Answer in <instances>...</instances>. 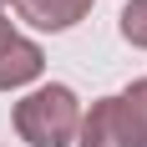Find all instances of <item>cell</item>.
Here are the masks:
<instances>
[{
    "label": "cell",
    "mask_w": 147,
    "mask_h": 147,
    "mask_svg": "<svg viewBox=\"0 0 147 147\" xmlns=\"http://www.w3.org/2000/svg\"><path fill=\"white\" fill-rule=\"evenodd\" d=\"M96 117L112 127V142L117 147H147V86H137L132 96H117Z\"/></svg>",
    "instance_id": "7a4b0ae2"
},
{
    "label": "cell",
    "mask_w": 147,
    "mask_h": 147,
    "mask_svg": "<svg viewBox=\"0 0 147 147\" xmlns=\"http://www.w3.org/2000/svg\"><path fill=\"white\" fill-rule=\"evenodd\" d=\"M20 10H26V20H36V26L61 30V26H71L76 15L86 10V0H20Z\"/></svg>",
    "instance_id": "277c9868"
},
{
    "label": "cell",
    "mask_w": 147,
    "mask_h": 147,
    "mask_svg": "<svg viewBox=\"0 0 147 147\" xmlns=\"http://www.w3.org/2000/svg\"><path fill=\"white\" fill-rule=\"evenodd\" d=\"M36 71H41V51L30 41H10L0 51V86H20V81H30Z\"/></svg>",
    "instance_id": "3957f363"
},
{
    "label": "cell",
    "mask_w": 147,
    "mask_h": 147,
    "mask_svg": "<svg viewBox=\"0 0 147 147\" xmlns=\"http://www.w3.org/2000/svg\"><path fill=\"white\" fill-rule=\"evenodd\" d=\"M86 147H102V137H91V132H86Z\"/></svg>",
    "instance_id": "8992f818"
},
{
    "label": "cell",
    "mask_w": 147,
    "mask_h": 147,
    "mask_svg": "<svg viewBox=\"0 0 147 147\" xmlns=\"http://www.w3.org/2000/svg\"><path fill=\"white\" fill-rule=\"evenodd\" d=\"M76 122H81V112H76V96L66 86H46L30 102H20V132L36 147H66Z\"/></svg>",
    "instance_id": "6da1fadb"
},
{
    "label": "cell",
    "mask_w": 147,
    "mask_h": 147,
    "mask_svg": "<svg viewBox=\"0 0 147 147\" xmlns=\"http://www.w3.org/2000/svg\"><path fill=\"white\" fill-rule=\"evenodd\" d=\"M122 36L132 46H147V0H132V5L122 10Z\"/></svg>",
    "instance_id": "5b68a950"
}]
</instances>
